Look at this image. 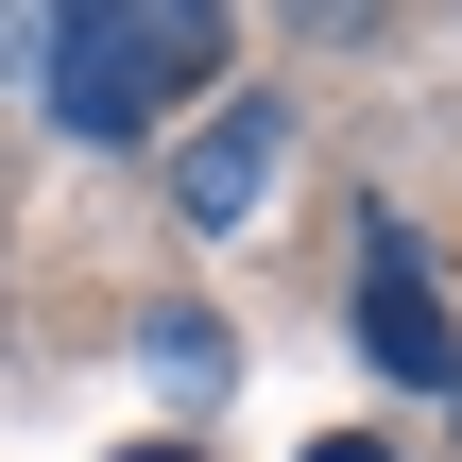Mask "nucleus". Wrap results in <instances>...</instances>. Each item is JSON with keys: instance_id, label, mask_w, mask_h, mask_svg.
<instances>
[{"instance_id": "obj_1", "label": "nucleus", "mask_w": 462, "mask_h": 462, "mask_svg": "<svg viewBox=\"0 0 462 462\" xmlns=\"http://www.w3.org/2000/svg\"><path fill=\"white\" fill-rule=\"evenodd\" d=\"M206 69H223V17H206V0H86V17H51V34H34L51 120H69V137H103V154H120V137H154Z\"/></svg>"}, {"instance_id": "obj_2", "label": "nucleus", "mask_w": 462, "mask_h": 462, "mask_svg": "<svg viewBox=\"0 0 462 462\" xmlns=\"http://www.w3.org/2000/svg\"><path fill=\"white\" fill-rule=\"evenodd\" d=\"M360 360L394 377V394H462V326H446V274H429V240L377 206V240H360Z\"/></svg>"}, {"instance_id": "obj_3", "label": "nucleus", "mask_w": 462, "mask_h": 462, "mask_svg": "<svg viewBox=\"0 0 462 462\" xmlns=\"http://www.w3.org/2000/svg\"><path fill=\"white\" fill-rule=\"evenodd\" d=\"M274 154H291V120H274V103H223V120L189 137V171H171V206H189L206 240H240V223H257V189H274Z\"/></svg>"}, {"instance_id": "obj_4", "label": "nucleus", "mask_w": 462, "mask_h": 462, "mask_svg": "<svg viewBox=\"0 0 462 462\" xmlns=\"http://www.w3.org/2000/svg\"><path fill=\"white\" fill-rule=\"evenodd\" d=\"M137 360H154L171 394H206V377H223V326H206V309H154V326H137Z\"/></svg>"}, {"instance_id": "obj_5", "label": "nucleus", "mask_w": 462, "mask_h": 462, "mask_svg": "<svg viewBox=\"0 0 462 462\" xmlns=\"http://www.w3.org/2000/svg\"><path fill=\"white\" fill-rule=\"evenodd\" d=\"M309 462H394V446H360V429H343V446H309Z\"/></svg>"}, {"instance_id": "obj_6", "label": "nucleus", "mask_w": 462, "mask_h": 462, "mask_svg": "<svg viewBox=\"0 0 462 462\" xmlns=\"http://www.w3.org/2000/svg\"><path fill=\"white\" fill-rule=\"evenodd\" d=\"M137 462H189V446H137Z\"/></svg>"}]
</instances>
